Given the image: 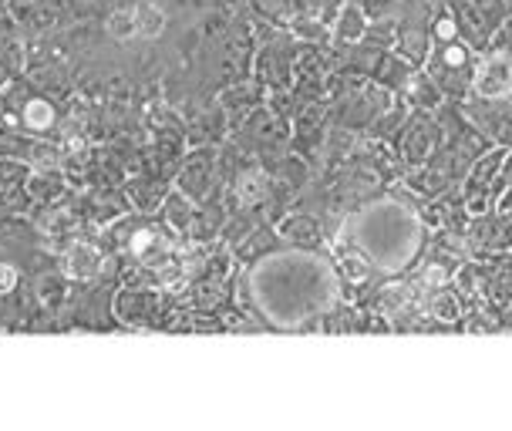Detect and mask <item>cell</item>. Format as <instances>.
Here are the masks:
<instances>
[{
  "instance_id": "5",
  "label": "cell",
  "mask_w": 512,
  "mask_h": 431,
  "mask_svg": "<svg viewBox=\"0 0 512 431\" xmlns=\"http://www.w3.org/2000/svg\"><path fill=\"white\" fill-rule=\"evenodd\" d=\"M462 105L465 118L489 139V145L512 149V95L509 98H475L469 95Z\"/></svg>"
},
{
  "instance_id": "11",
  "label": "cell",
  "mask_w": 512,
  "mask_h": 431,
  "mask_svg": "<svg viewBox=\"0 0 512 431\" xmlns=\"http://www.w3.org/2000/svg\"><path fill=\"white\" fill-rule=\"evenodd\" d=\"M489 48H492V51H506V54H512V14L506 17V21H502L499 31L492 34ZM489 48H486V51H489Z\"/></svg>"
},
{
  "instance_id": "12",
  "label": "cell",
  "mask_w": 512,
  "mask_h": 431,
  "mask_svg": "<svg viewBox=\"0 0 512 431\" xmlns=\"http://www.w3.org/2000/svg\"><path fill=\"white\" fill-rule=\"evenodd\" d=\"M361 31H364V21L358 14V7H351V11L344 14V21H341V38L354 41V38H361Z\"/></svg>"
},
{
  "instance_id": "14",
  "label": "cell",
  "mask_w": 512,
  "mask_h": 431,
  "mask_svg": "<svg viewBox=\"0 0 512 431\" xmlns=\"http://www.w3.org/2000/svg\"><path fill=\"white\" fill-rule=\"evenodd\" d=\"M17 287V270L14 267H0V293Z\"/></svg>"
},
{
  "instance_id": "10",
  "label": "cell",
  "mask_w": 512,
  "mask_h": 431,
  "mask_svg": "<svg viewBox=\"0 0 512 431\" xmlns=\"http://www.w3.org/2000/svg\"><path fill=\"white\" fill-rule=\"evenodd\" d=\"M408 88H411V98H415V105H422V108H438V105L445 102V95L438 91V85L428 75L408 78Z\"/></svg>"
},
{
  "instance_id": "1",
  "label": "cell",
  "mask_w": 512,
  "mask_h": 431,
  "mask_svg": "<svg viewBox=\"0 0 512 431\" xmlns=\"http://www.w3.org/2000/svg\"><path fill=\"white\" fill-rule=\"evenodd\" d=\"M354 250L368 263H378L381 270L398 273L422 260L428 246V226L422 216L411 213L401 203H378L364 209L354 223Z\"/></svg>"
},
{
  "instance_id": "2",
  "label": "cell",
  "mask_w": 512,
  "mask_h": 431,
  "mask_svg": "<svg viewBox=\"0 0 512 431\" xmlns=\"http://www.w3.org/2000/svg\"><path fill=\"white\" fill-rule=\"evenodd\" d=\"M475 61H479V51H472L462 41V34L455 31V21L448 17L445 4H438V11L432 17V44H428L425 54V75L438 85L445 102H465L469 98Z\"/></svg>"
},
{
  "instance_id": "8",
  "label": "cell",
  "mask_w": 512,
  "mask_h": 431,
  "mask_svg": "<svg viewBox=\"0 0 512 431\" xmlns=\"http://www.w3.org/2000/svg\"><path fill=\"white\" fill-rule=\"evenodd\" d=\"M162 24H166V14L159 7H132L112 17V34L115 38H152L162 31Z\"/></svg>"
},
{
  "instance_id": "4",
  "label": "cell",
  "mask_w": 512,
  "mask_h": 431,
  "mask_svg": "<svg viewBox=\"0 0 512 431\" xmlns=\"http://www.w3.org/2000/svg\"><path fill=\"white\" fill-rule=\"evenodd\" d=\"M465 246H469L472 260H489V256L512 250V209L472 216L469 229H465Z\"/></svg>"
},
{
  "instance_id": "7",
  "label": "cell",
  "mask_w": 512,
  "mask_h": 431,
  "mask_svg": "<svg viewBox=\"0 0 512 431\" xmlns=\"http://www.w3.org/2000/svg\"><path fill=\"white\" fill-rule=\"evenodd\" d=\"M438 139H442V125H438V118L432 115H415V122L408 125V132H405V159L411 165H425L428 162V155L435 152V145Z\"/></svg>"
},
{
  "instance_id": "6",
  "label": "cell",
  "mask_w": 512,
  "mask_h": 431,
  "mask_svg": "<svg viewBox=\"0 0 512 431\" xmlns=\"http://www.w3.org/2000/svg\"><path fill=\"white\" fill-rule=\"evenodd\" d=\"M475 98H509L512 95V54L506 51H482L475 61L472 91Z\"/></svg>"
},
{
  "instance_id": "13",
  "label": "cell",
  "mask_w": 512,
  "mask_h": 431,
  "mask_svg": "<svg viewBox=\"0 0 512 431\" xmlns=\"http://www.w3.org/2000/svg\"><path fill=\"white\" fill-rule=\"evenodd\" d=\"M27 122H31V125H48L51 122V108L48 105H41V102H34L31 108H27Z\"/></svg>"
},
{
  "instance_id": "3",
  "label": "cell",
  "mask_w": 512,
  "mask_h": 431,
  "mask_svg": "<svg viewBox=\"0 0 512 431\" xmlns=\"http://www.w3.org/2000/svg\"><path fill=\"white\" fill-rule=\"evenodd\" d=\"M448 17L455 21V31L472 51H486L492 34L512 14V0H442Z\"/></svg>"
},
{
  "instance_id": "9",
  "label": "cell",
  "mask_w": 512,
  "mask_h": 431,
  "mask_svg": "<svg viewBox=\"0 0 512 431\" xmlns=\"http://www.w3.org/2000/svg\"><path fill=\"white\" fill-rule=\"evenodd\" d=\"M98 267H102V256L91 250L88 243L71 246V253H68V273H71V277L85 280V277H91V273H95Z\"/></svg>"
}]
</instances>
